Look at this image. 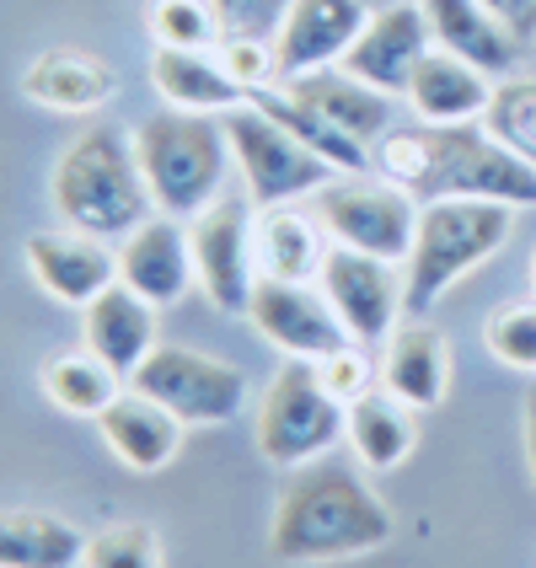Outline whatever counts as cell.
<instances>
[{"label":"cell","mask_w":536,"mask_h":568,"mask_svg":"<svg viewBox=\"0 0 536 568\" xmlns=\"http://www.w3.org/2000/svg\"><path fill=\"white\" fill-rule=\"evenodd\" d=\"M22 97L49 108V113L87 119L119 97V75H113V64L97 60L92 49H43L22 70Z\"/></svg>","instance_id":"cell-18"},{"label":"cell","mask_w":536,"mask_h":568,"mask_svg":"<svg viewBox=\"0 0 536 568\" xmlns=\"http://www.w3.org/2000/svg\"><path fill=\"white\" fill-rule=\"evenodd\" d=\"M247 322L290 359H322L333 348L354 344L316 280H257L253 301H247Z\"/></svg>","instance_id":"cell-12"},{"label":"cell","mask_w":536,"mask_h":568,"mask_svg":"<svg viewBox=\"0 0 536 568\" xmlns=\"http://www.w3.org/2000/svg\"><path fill=\"white\" fill-rule=\"evenodd\" d=\"M129 386L156 397L161 408H172L189 429H221L231 418H242L253 403L247 371L225 365L215 354H199L189 344H156L129 376Z\"/></svg>","instance_id":"cell-8"},{"label":"cell","mask_w":536,"mask_h":568,"mask_svg":"<svg viewBox=\"0 0 536 568\" xmlns=\"http://www.w3.org/2000/svg\"><path fill=\"white\" fill-rule=\"evenodd\" d=\"M225 32H253V38H274L290 11V0H210Z\"/></svg>","instance_id":"cell-36"},{"label":"cell","mask_w":536,"mask_h":568,"mask_svg":"<svg viewBox=\"0 0 536 568\" xmlns=\"http://www.w3.org/2000/svg\"><path fill=\"white\" fill-rule=\"evenodd\" d=\"M134 151H140V172L151 183L156 210L178 215V221H193L199 210H210L221 199L231 161H236L225 119L183 113V108L151 113L145 124L134 129Z\"/></svg>","instance_id":"cell-5"},{"label":"cell","mask_w":536,"mask_h":568,"mask_svg":"<svg viewBox=\"0 0 536 568\" xmlns=\"http://www.w3.org/2000/svg\"><path fill=\"white\" fill-rule=\"evenodd\" d=\"M376 365H381V392H392L397 403H408L418 413L441 408L445 392H451V338L424 316H403L392 327Z\"/></svg>","instance_id":"cell-17"},{"label":"cell","mask_w":536,"mask_h":568,"mask_svg":"<svg viewBox=\"0 0 536 568\" xmlns=\"http://www.w3.org/2000/svg\"><path fill=\"white\" fill-rule=\"evenodd\" d=\"M316 376H322V386L348 408V403H360L365 392L381 386V365L371 359L365 344H344V348H333V354L316 359Z\"/></svg>","instance_id":"cell-35"},{"label":"cell","mask_w":536,"mask_h":568,"mask_svg":"<svg viewBox=\"0 0 536 568\" xmlns=\"http://www.w3.org/2000/svg\"><path fill=\"white\" fill-rule=\"evenodd\" d=\"M344 413L348 408L316 376V359H284L280 376L263 386L253 413L257 456L269 467L301 473V467L322 462L333 445L344 440Z\"/></svg>","instance_id":"cell-6"},{"label":"cell","mask_w":536,"mask_h":568,"mask_svg":"<svg viewBox=\"0 0 536 568\" xmlns=\"http://www.w3.org/2000/svg\"><path fill=\"white\" fill-rule=\"evenodd\" d=\"M87 531L54 509H0V568H81Z\"/></svg>","instance_id":"cell-27"},{"label":"cell","mask_w":536,"mask_h":568,"mask_svg":"<svg viewBox=\"0 0 536 568\" xmlns=\"http://www.w3.org/2000/svg\"><path fill=\"white\" fill-rule=\"evenodd\" d=\"M403 97H408L418 124H483L488 97H494V75L445 54V49H429Z\"/></svg>","instance_id":"cell-21"},{"label":"cell","mask_w":536,"mask_h":568,"mask_svg":"<svg viewBox=\"0 0 536 568\" xmlns=\"http://www.w3.org/2000/svg\"><path fill=\"white\" fill-rule=\"evenodd\" d=\"M81 568H166V558H161V541L151 526L113 520V526H102V531H87Z\"/></svg>","instance_id":"cell-32"},{"label":"cell","mask_w":536,"mask_h":568,"mask_svg":"<svg viewBox=\"0 0 536 568\" xmlns=\"http://www.w3.org/2000/svg\"><path fill=\"white\" fill-rule=\"evenodd\" d=\"M435 49V32H429V17L424 6L408 0V6H386V11H371V22L360 28V38L348 43L344 70L371 81L376 92L403 97L413 81L418 60Z\"/></svg>","instance_id":"cell-13"},{"label":"cell","mask_w":536,"mask_h":568,"mask_svg":"<svg viewBox=\"0 0 536 568\" xmlns=\"http://www.w3.org/2000/svg\"><path fill=\"white\" fill-rule=\"evenodd\" d=\"M483 348L509 365V371H526L536 376V295L532 301H509L483 322Z\"/></svg>","instance_id":"cell-33"},{"label":"cell","mask_w":536,"mask_h":568,"mask_svg":"<svg viewBox=\"0 0 536 568\" xmlns=\"http://www.w3.org/2000/svg\"><path fill=\"white\" fill-rule=\"evenodd\" d=\"M145 32H151L156 49H199V54H210L225 38L210 0H151L145 6Z\"/></svg>","instance_id":"cell-31"},{"label":"cell","mask_w":536,"mask_h":568,"mask_svg":"<svg viewBox=\"0 0 536 568\" xmlns=\"http://www.w3.org/2000/svg\"><path fill=\"white\" fill-rule=\"evenodd\" d=\"M28 274L60 306H92L108 284H119V247L87 231H38L28 236Z\"/></svg>","instance_id":"cell-14"},{"label":"cell","mask_w":536,"mask_h":568,"mask_svg":"<svg viewBox=\"0 0 536 568\" xmlns=\"http://www.w3.org/2000/svg\"><path fill=\"white\" fill-rule=\"evenodd\" d=\"M520 429H526V473H532V488H536V381L526 392V408H520Z\"/></svg>","instance_id":"cell-38"},{"label":"cell","mask_w":536,"mask_h":568,"mask_svg":"<svg viewBox=\"0 0 536 568\" xmlns=\"http://www.w3.org/2000/svg\"><path fill=\"white\" fill-rule=\"evenodd\" d=\"M365 11H386V6H408V0H360Z\"/></svg>","instance_id":"cell-39"},{"label":"cell","mask_w":536,"mask_h":568,"mask_svg":"<svg viewBox=\"0 0 536 568\" xmlns=\"http://www.w3.org/2000/svg\"><path fill=\"white\" fill-rule=\"evenodd\" d=\"M151 87L166 108H183V113H215L225 119L231 108H242L247 92L225 75V64L199 49H151Z\"/></svg>","instance_id":"cell-24"},{"label":"cell","mask_w":536,"mask_h":568,"mask_svg":"<svg viewBox=\"0 0 536 568\" xmlns=\"http://www.w3.org/2000/svg\"><path fill=\"white\" fill-rule=\"evenodd\" d=\"M49 199H54V215L70 231L102 236L113 247L124 242L134 225H145L156 215L151 183L140 172L134 134H124V129H113V124L81 129L64 145L54 172H49Z\"/></svg>","instance_id":"cell-3"},{"label":"cell","mask_w":536,"mask_h":568,"mask_svg":"<svg viewBox=\"0 0 536 568\" xmlns=\"http://www.w3.org/2000/svg\"><path fill=\"white\" fill-rule=\"evenodd\" d=\"M424 17H429V32H435V49L456 54V60L488 70L494 81H505L515 60H520V38L483 6V0H418Z\"/></svg>","instance_id":"cell-22"},{"label":"cell","mask_w":536,"mask_h":568,"mask_svg":"<svg viewBox=\"0 0 536 568\" xmlns=\"http://www.w3.org/2000/svg\"><path fill=\"white\" fill-rule=\"evenodd\" d=\"M483 129L499 145H509L520 161L536 166V75H505V81H494Z\"/></svg>","instance_id":"cell-30"},{"label":"cell","mask_w":536,"mask_h":568,"mask_svg":"<svg viewBox=\"0 0 536 568\" xmlns=\"http://www.w3.org/2000/svg\"><path fill=\"white\" fill-rule=\"evenodd\" d=\"M322 295H327V306L338 312L344 322V333L354 344L365 348H381L392 338V327L403 322V274H397V263H386V257H371V253H354V247H327L322 257Z\"/></svg>","instance_id":"cell-11"},{"label":"cell","mask_w":536,"mask_h":568,"mask_svg":"<svg viewBox=\"0 0 536 568\" xmlns=\"http://www.w3.org/2000/svg\"><path fill=\"white\" fill-rule=\"evenodd\" d=\"M161 306H151L145 295H134L124 280L108 284L92 306H81V344L92 348L97 359H108L119 376H134L140 359L161 344L156 338Z\"/></svg>","instance_id":"cell-19"},{"label":"cell","mask_w":536,"mask_h":568,"mask_svg":"<svg viewBox=\"0 0 536 568\" xmlns=\"http://www.w3.org/2000/svg\"><path fill=\"white\" fill-rule=\"evenodd\" d=\"M97 429H102V445L124 462L129 473H161V467H172L178 450H183V435H189V424L178 413L161 408L156 397H145L134 386L97 418Z\"/></svg>","instance_id":"cell-20"},{"label":"cell","mask_w":536,"mask_h":568,"mask_svg":"<svg viewBox=\"0 0 536 568\" xmlns=\"http://www.w3.org/2000/svg\"><path fill=\"white\" fill-rule=\"evenodd\" d=\"M247 102H257L274 124H284L306 151H316V156L327 161L333 172H371V145H360L354 134H344V129L333 124V119H322L306 97H295L290 87H269V92L247 97Z\"/></svg>","instance_id":"cell-29"},{"label":"cell","mask_w":536,"mask_h":568,"mask_svg":"<svg viewBox=\"0 0 536 568\" xmlns=\"http://www.w3.org/2000/svg\"><path fill=\"white\" fill-rule=\"evenodd\" d=\"M295 97H306L322 119H333V124L354 134L360 145H376L381 134L392 129V97L376 92L371 81H360V75H348L344 64H327V70H312V75H295V81H284Z\"/></svg>","instance_id":"cell-26"},{"label":"cell","mask_w":536,"mask_h":568,"mask_svg":"<svg viewBox=\"0 0 536 568\" xmlns=\"http://www.w3.org/2000/svg\"><path fill=\"white\" fill-rule=\"evenodd\" d=\"M520 43H536V0H483Z\"/></svg>","instance_id":"cell-37"},{"label":"cell","mask_w":536,"mask_h":568,"mask_svg":"<svg viewBox=\"0 0 536 568\" xmlns=\"http://www.w3.org/2000/svg\"><path fill=\"white\" fill-rule=\"evenodd\" d=\"M327 247H333V236H327L322 215H306L295 204L257 210V221H253L257 280H316Z\"/></svg>","instance_id":"cell-23"},{"label":"cell","mask_w":536,"mask_h":568,"mask_svg":"<svg viewBox=\"0 0 536 568\" xmlns=\"http://www.w3.org/2000/svg\"><path fill=\"white\" fill-rule=\"evenodd\" d=\"M371 22V11L360 0H290L280 32H274V54H280V75H312L327 64H344L348 43Z\"/></svg>","instance_id":"cell-16"},{"label":"cell","mask_w":536,"mask_h":568,"mask_svg":"<svg viewBox=\"0 0 536 568\" xmlns=\"http://www.w3.org/2000/svg\"><path fill=\"white\" fill-rule=\"evenodd\" d=\"M215 60L225 64V75L242 87L247 97L280 87V54H274V38H253V32H225L215 43Z\"/></svg>","instance_id":"cell-34"},{"label":"cell","mask_w":536,"mask_h":568,"mask_svg":"<svg viewBox=\"0 0 536 568\" xmlns=\"http://www.w3.org/2000/svg\"><path fill=\"white\" fill-rule=\"evenodd\" d=\"M253 221H257V204L247 193H221L210 210H199L189 221L199 290L225 316H247V301H253V284H257Z\"/></svg>","instance_id":"cell-10"},{"label":"cell","mask_w":536,"mask_h":568,"mask_svg":"<svg viewBox=\"0 0 536 568\" xmlns=\"http://www.w3.org/2000/svg\"><path fill=\"white\" fill-rule=\"evenodd\" d=\"M38 386H43V397H49L60 413H70V418H92V424L129 392V381L119 376L108 359H97L87 344L49 354L43 371H38Z\"/></svg>","instance_id":"cell-28"},{"label":"cell","mask_w":536,"mask_h":568,"mask_svg":"<svg viewBox=\"0 0 536 568\" xmlns=\"http://www.w3.org/2000/svg\"><path fill=\"white\" fill-rule=\"evenodd\" d=\"M392 541V509L354 467L312 462L290 477L269 520V558L284 568H322L365 558Z\"/></svg>","instance_id":"cell-2"},{"label":"cell","mask_w":536,"mask_h":568,"mask_svg":"<svg viewBox=\"0 0 536 568\" xmlns=\"http://www.w3.org/2000/svg\"><path fill=\"white\" fill-rule=\"evenodd\" d=\"M344 440L365 473H397L418 445V408L397 403L392 392H365L344 413Z\"/></svg>","instance_id":"cell-25"},{"label":"cell","mask_w":536,"mask_h":568,"mask_svg":"<svg viewBox=\"0 0 536 568\" xmlns=\"http://www.w3.org/2000/svg\"><path fill=\"white\" fill-rule=\"evenodd\" d=\"M371 172L429 199H494L509 210L536 204V166L499 145L483 124H413L386 129L371 145Z\"/></svg>","instance_id":"cell-1"},{"label":"cell","mask_w":536,"mask_h":568,"mask_svg":"<svg viewBox=\"0 0 536 568\" xmlns=\"http://www.w3.org/2000/svg\"><path fill=\"white\" fill-rule=\"evenodd\" d=\"M515 210L494 199H429L418 204L408 274H403V312L429 316L451 284H462L473 268H483L494 253H505Z\"/></svg>","instance_id":"cell-4"},{"label":"cell","mask_w":536,"mask_h":568,"mask_svg":"<svg viewBox=\"0 0 536 568\" xmlns=\"http://www.w3.org/2000/svg\"><path fill=\"white\" fill-rule=\"evenodd\" d=\"M532 295H536V257H532Z\"/></svg>","instance_id":"cell-40"},{"label":"cell","mask_w":536,"mask_h":568,"mask_svg":"<svg viewBox=\"0 0 536 568\" xmlns=\"http://www.w3.org/2000/svg\"><path fill=\"white\" fill-rule=\"evenodd\" d=\"M316 215L338 247L386 257L397 268L408 263L413 231H418V199L408 189L371 178V172H344L316 193Z\"/></svg>","instance_id":"cell-9"},{"label":"cell","mask_w":536,"mask_h":568,"mask_svg":"<svg viewBox=\"0 0 536 568\" xmlns=\"http://www.w3.org/2000/svg\"><path fill=\"white\" fill-rule=\"evenodd\" d=\"M119 280L145 295L151 306H178L189 295V284L199 280L193 268V242H189V221L178 215H151L145 225H134L124 242H119Z\"/></svg>","instance_id":"cell-15"},{"label":"cell","mask_w":536,"mask_h":568,"mask_svg":"<svg viewBox=\"0 0 536 568\" xmlns=\"http://www.w3.org/2000/svg\"><path fill=\"white\" fill-rule=\"evenodd\" d=\"M225 134H231V156L242 166V193L253 199L257 210H274V204H301L322 193L333 178L327 161L306 151L284 124H274L257 102H242L225 113Z\"/></svg>","instance_id":"cell-7"}]
</instances>
